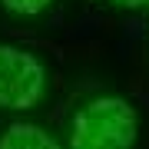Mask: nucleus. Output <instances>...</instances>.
<instances>
[{"mask_svg": "<svg viewBox=\"0 0 149 149\" xmlns=\"http://www.w3.org/2000/svg\"><path fill=\"white\" fill-rule=\"evenodd\" d=\"M139 136V116L123 96H96L73 116V149H129Z\"/></svg>", "mask_w": 149, "mask_h": 149, "instance_id": "nucleus-1", "label": "nucleus"}, {"mask_svg": "<svg viewBox=\"0 0 149 149\" xmlns=\"http://www.w3.org/2000/svg\"><path fill=\"white\" fill-rule=\"evenodd\" d=\"M47 96V70L30 50L0 43V109H33Z\"/></svg>", "mask_w": 149, "mask_h": 149, "instance_id": "nucleus-2", "label": "nucleus"}, {"mask_svg": "<svg viewBox=\"0 0 149 149\" xmlns=\"http://www.w3.org/2000/svg\"><path fill=\"white\" fill-rule=\"evenodd\" d=\"M0 149H60V143L33 123H10L0 133Z\"/></svg>", "mask_w": 149, "mask_h": 149, "instance_id": "nucleus-3", "label": "nucleus"}, {"mask_svg": "<svg viewBox=\"0 0 149 149\" xmlns=\"http://www.w3.org/2000/svg\"><path fill=\"white\" fill-rule=\"evenodd\" d=\"M3 3V10H10V13H17V17H37V13H43L53 0H0Z\"/></svg>", "mask_w": 149, "mask_h": 149, "instance_id": "nucleus-4", "label": "nucleus"}, {"mask_svg": "<svg viewBox=\"0 0 149 149\" xmlns=\"http://www.w3.org/2000/svg\"><path fill=\"white\" fill-rule=\"evenodd\" d=\"M109 3L123 7V10H143V7H149V0H109Z\"/></svg>", "mask_w": 149, "mask_h": 149, "instance_id": "nucleus-5", "label": "nucleus"}]
</instances>
